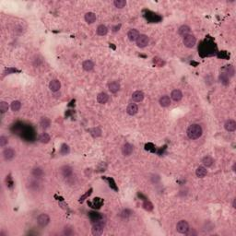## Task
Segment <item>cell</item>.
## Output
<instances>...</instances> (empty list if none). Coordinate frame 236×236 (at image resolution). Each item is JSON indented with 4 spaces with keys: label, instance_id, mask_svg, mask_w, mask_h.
Segmentation results:
<instances>
[{
    "label": "cell",
    "instance_id": "cell-1",
    "mask_svg": "<svg viewBox=\"0 0 236 236\" xmlns=\"http://www.w3.org/2000/svg\"><path fill=\"white\" fill-rule=\"evenodd\" d=\"M187 136L190 139H197L202 136V128L199 125L194 124L187 129Z\"/></svg>",
    "mask_w": 236,
    "mask_h": 236
},
{
    "label": "cell",
    "instance_id": "cell-2",
    "mask_svg": "<svg viewBox=\"0 0 236 236\" xmlns=\"http://www.w3.org/2000/svg\"><path fill=\"white\" fill-rule=\"evenodd\" d=\"M183 43L184 44L186 45V47L188 48H192L195 46V44L196 43V39L194 35H191V34H187L186 36H184V39H183Z\"/></svg>",
    "mask_w": 236,
    "mask_h": 236
},
{
    "label": "cell",
    "instance_id": "cell-3",
    "mask_svg": "<svg viewBox=\"0 0 236 236\" xmlns=\"http://www.w3.org/2000/svg\"><path fill=\"white\" fill-rule=\"evenodd\" d=\"M103 230H104V222L97 221L92 227V234L95 236L101 235L103 232Z\"/></svg>",
    "mask_w": 236,
    "mask_h": 236
},
{
    "label": "cell",
    "instance_id": "cell-4",
    "mask_svg": "<svg viewBox=\"0 0 236 236\" xmlns=\"http://www.w3.org/2000/svg\"><path fill=\"white\" fill-rule=\"evenodd\" d=\"M176 230H177L178 232L186 234V232L189 231L190 229H189L188 223L186 220H180L179 222L177 223V225H176Z\"/></svg>",
    "mask_w": 236,
    "mask_h": 236
},
{
    "label": "cell",
    "instance_id": "cell-5",
    "mask_svg": "<svg viewBox=\"0 0 236 236\" xmlns=\"http://www.w3.org/2000/svg\"><path fill=\"white\" fill-rule=\"evenodd\" d=\"M149 43H150V39L148 36L145 34H140L137 40V45L140 48H143L148 45Z\"/></svg>",
    "mask_w": 236,
    "mask_h": 236
},
{
    "label": "cell",
    "instance_id": "cell-6",
    "mask_svg": "<svg viewBox=\"0 0 236 236\" xmlns=\"http://www.w3.org/2000/svg\"><path fill=\"white\" fill-rule=\"evenodd\" d=\"M50 221V218L47 214H41L37 219V222L41 227H44L46 226Z\"/></svg>",
    "mask_w": 236,
    "mask_h": 236
},
{
    "label": "cell",
    "instance_id": "cell-7",
    "mask_svg": "<svg viewBox=\"0 0 236 236\" xmlns=\"http://www.w3.org/2000/svg\"><path fill=\"white\" fill-rule=\"evenodd\" d=\"M60 88H61V83H60V81L58 79H53V80H51L50 81V83H49V89L51 91H52L53 92H56V91H58L60 90Z\"/></svg>",
    "mask_w": 236,
    "mask_h": 236
},
{
    "label": "cell",
    "instance_id": "cell-8",
    "mask_svg": "<svg viewBox=\"0 0 236 236\" xmlns=\"http://www.w3.org/2000/svg\"><path fill=\"white\" fill-rule=\"evenodd\" d=\"M3 156L5 158V160L7 161H11L12 159L15 157V151L13 149L8 148L3 151Z\"/></svg>",
    "mask_w": 236,
    "mask_h": 236
},
{
    "label": "cell",
    "instance_id": "cell-9",
    "mask_svg": "<svg viewBox=\"0 0 236 236\" xmlns=\"http://www.w3.org/2000/svg\"><path fill=\"white\" fill-rule=\"evenodd\" d=\"M224 127H225V129L229 132H233L235 131L236 129V123H235V121L234 120H232V119H230V120H227L225 124H224Z\"/></svg>",
    "mask_w": 236,
    "mask_h": 236
},
{
    "label": "cell",
    "instance_id": "cell-10",
    "mask_svg": "<svg viewBox=\"0 0 236 236\" xmlns=\"http://www.w3.org/2000/svg\"><path fill=\"white\" fill-rule=\"evenodd\" d=\"M134 150V147L130 143H125L123 148H122V152L125 156H129L132 154V152Z\"/></svg>",
    "mask_w": 236,
    "mask_h": 236
},
{
    "label": "cell",
    "instance_id": "cell-11",
    "mask_svg": "<svg viewBox=\"0 0 236 236\" xmlns=\"http://www.w3.org/2000/svg\"><path fill=\"white\" fill-rule=\"evenodd\" d=\"M139 33L138 30H135V29H132L128 31V33H127V37H128V39L131 41V42H137V38L139 37Z\"/></svg>",
    "mask_w": 236,
    "mask_h": 236
},
{
    "label": "cell",
    "instance_id": "cell-12",
    "mask_svg": "<svg viewBox=\"0 0 236 236\" xmlns=\"http://www.w3.org/2000/svg\"><path fill=\"white\" fill-rule=\"evenodd\" d=\"M144 99V93L140 91H137L132 94V100L135 101V103H140Z\"/></svg>",
    "mask_w": 236,
    "mask_h": 236
},
{
    "label": "cell",
    "instance_id": "cell-13",
    "mask_svg": "<svg viewBox=\"0 0 236 236\" xmlns=\"http://www.w3.org/2000/svg\"><path fill=\"white\" fill-rule=\"evenodd\" d=\"M138 111V107L136 103H130L126 108V113L129 114V116H135Z\"/></svg>",
    "mask_w": 236,
    "mask_h": 236
},
{
    "label": "cell",
    "instance_id": "cell-14",
    "mask_svg": "<svg viewBox=\"0 0 236 236\" xmlns=\"http://www.w3.org/2000/svg\"><path fill=\"white\" fill-rule=\"evenodd\" d=\"M171 97L174 101H179L183 98V93L180 90H174V91H172Z\"/></svg>",
    "mask_w": 236,
    "mask_h": 236
},
{
    "label": "cell",
    "instance_id": "cell-15",
    "mask_svg": "<svg viewBox=\"0 0 236 236\" xmlns=\"http://www.w3.org/2000/svg\"><path fill=\"white\" fill-rule=\"evenodd\" d=\"M108 100H109V96H108V94L105 93V92H101V93H99L98 96H97V101L98 103H101V104H104L106 103Z\"/></svg>",
    "mask_w": 236,
    "mask_h": 236
},
{
    "label": "cell",
    "instance_id": "cell-16",
    "mask_svg": "<svg viewBox=\"0 0 236 236\" xmlns=\"http://www.w3.org/2000/svg\"><path fill=\"white\" fill-rule=\"evenodd\" d=\"M108 88H109V91L111 92L116 93L120 90V84H119V82H117V81H113V82H111V83H109Z\"/></svg>",
    "mask_w": 236,
    "mask_h": 236
},
{
    "label": "cell",
    "instance_id": "cell-17",
    "mask_svg": "<svg viewBox=\"0 0 236 236\" xmlns=\"http://www.w3.org/2000/svg\"><path fill=\"white\" fill-rule=\"evenodd\" d=\"M160 104L162 107H168L171 105V99L168 95H163L160 99Z\"/></svg>",
    "mask_w": 236,
    "mask_h": 236
},
{
    "label": "cell",
    "instance_id": "cell-18",
    "mask_svg": "<svg viewBox=\"0 0 236 236\" xmlns=\"http://www.w3.org/2000/svg\"><path fill=\"white\" fill-rule=\"evenodd\" d=\"M208 174V172H207V169L205 167H203V166H199V167H197V169L196 170V174L197 177H199V178H203V177H205Z\"/></svg>",
    "mask_w": 236,
    "mask_h": 236
},
{
    "label": "cell",
    "instance_id": "cell-19",
    "mask_svg": "<svg viewBox=\"0 0 236 236\" xmlns=\"http://www.w3.org/2000/svg\"><path fill=\"white\" fill-rule=\"evenodd\" d=\"M82 67H83V69L86 70V71H91L94 67V63L91 60H86L82 64Z\"/></svg>",
    "mask_w": 236,
    "mask_h": 236
},
{
    "label": "cell",
    "instance_id": "cell-20",
    "mask_svg": "<svg viewBox=\"0 0 236 236\" xmlns=\"http://www.w3.org/2000/svg\"><path fill=\"white\" fill-rule=\"evenodd\" d=\"M61 173L64 175V177H69V176L72 175L73 171H72V168L70 166H64L61 169Z\"/></svg>",
    "mask_w": 236,
    "mask_h": 236
},
{
    "label": "cell",
    "instance_id": "cell-21",
    "mask_svg": "<svg viewBox=\"0 0 236 236\" xmlns=\"http://www.w3.org/2000/svg\"><path fill=\"white\" fill-rule=\"evenodd\" d=\"M85 21L89 24H91L96 21V15H95L93 12H88L85 15Z\"/></svg>",
    "mask_w": 236,
    "mask_h": 236
},
{
    "label": "cell",
    "instance_id": "cell-22",
    "mask_svg": "<svg viewBox=\"0 0 236 236\" xmlns=\"http://www.w3.org/2000/svg\"><path fill=\"white\" fill-rule=\"evenodd\" d=\"M202 162L204 164V166H206V167H210L211 165L213 164L214 161H213V159L210 157V156H206V157H204L203 158V160H202Z\"/></svg>",
    "mask_w": 236,
    "mask_h": 236
},
{
    "label": "cell",
    "instance_id": "cell-23",
    "mask_svg": "<svg viewBox=\"0 0 236 236\" xmlns=\"http://www.w3.org/2000/svg\"><path fill=\"white\" fill-rule=\"evenodd\" d=\"M178 33H179V34L182 35V36H186L190 33V28L187 26V25H183V26H181L179 28Z\"/></svg>",
    "mask_w": 236,
    "mask_h": 236
},
{
    "label": "cell",
    "instance_id": "cell-24",
    "mask_svg": "<svg viewBox=\"0 0 236 236\" xmlns=\"http://www.w3.org/2000/svg\"><path fill=\"white\" fill-rule=\"evenodd\" d=\"M107 33H108V29L104 25H100L97 28V34L100 36H104L107 34Z\"/></svg>",
    "mask_w": 236,
    "mask_h": 236
},
{
    "label": "cell",
    "instance_id": "cell-25",
    "mask_svg": "<svg viewBox=\"0 0 236 236\" xmlns=\"http://www.w3.org/2000/svg\"><path fill=\"white\" fill-rule=\"evenodd\" d=\"M21 103L20 101H12V103H11V109L12 111H14V112H17L21 109Z\"/></svg>",
    "mask_w": 236,
    "mask_h": 236
},
{
    "label": "cell",
    "instance_id": "cell-26",
    "mask_svg": "<svg viewBox=\"0 0 236 236\" xmlns=\"http://www.w3.org/2000/svg\"><path fill=\"white\" fill-rule=\"evenodd\" d=\"M40 141L42 143H48L50 141V136L47 133H43L40 136Z\"/></svg>",
    "mask_w": 236,
    "mask_h": 236
},
{
    "label": "cell",
    "instance_id": "cell-27",
    "mask_svg": "<svg viewBox=\"0 0 236 236\" xmlns=\"http://www.w3.org/2000/svg\"><path fill=\"white\" fill-rule=\"evenodd\" d=\"M113 5L116 6L117 9H123L126 5V2L125 0H116V1L113 2Z\"/></svg>",
    "mask_w": 236,
    "mask_h": 236
},
{
    "label": "cell",
    "instance_id": "cell-28",
    "mask_svg": "<svg viewBox=\"0 0 236 236\" xmlns=\"http://www.w3.org/2000/svg\"><path fill=\"white\" fill-rule=\"evenodd\" d=\"M91 134L94 137H100L101 136V131L100 128H98V127H95V128H92L90 130Z\"/></svg>",
    "mask_w": 236,
    "mask_h": 236
},
{
    "label": "cell",
    "instance_id": "cell-29",
    "mask_svg": "<svg viewBox=\"0 0 236 236\" xmlns=\"http://www.w3.org/2000/svg\"><path fill=\"white\" fill-rule=\"evenodd\" d=\"M43 174V170L40 168V167H37V168H34L33 170V174L35 176V177H41Z\"/></svg>",
    "mask_w": 236,
    "mask_h": 236
},
{
    "label": "cell",
    "instance_id": "cell-30",
    "mask_svg": "<svg viewBox=\"0 0 236 236\" xmlns=\"http://www.w3.org/2000/svg\"><path fill=\"white\" fill-rule=\"evenodd\" d=\"M9 110V104L8 103H6V101H2L1 103H0V111H1L2 113H6Z\"/></svg>",
    "mask_w": 236,
    "mask_h": 236
},
{
    "label": "cell",
    "instance_id": "cell-31",
    "mask_svg": "<svg viewBox=\"0 0 236 236\" xmlns=\"http://www.w3.org/2000/svg\"><path fill=\"white\" fill-rule=\"evenodd\" d=\"M41 125L43 128H47V127L50 125V121L47 118H43L41 121Z\"/></svg>",
    "mask_w": 236,
    "mask_h": 236
},
{
    "label": "cell",
    "instance_id": "cell-32",
    "mask_svg": "<svg viewBox=\"0 0 236 236\" xmlns=\"http://www.w3.org/2000/svg\"><path fill=\"white\" fill-rule=\"evenodd\" d=\"M60 152L62 153L63 155H67V154H68V153H69V148H68V146L66 145V144H63Z\"/></svg>",
    "mask_w": 236,
    "mask_h": 236
},
{
    "label": "cell",
    "instance_id": "cell-33",
    "mask_svg": "<svg viewBox=\"0 0 236 236\" xmlns=\"http://www.w3.org/2000/svg\"><path fill=\"white\" fill-rule=\"evenodd\" d=\"M8 142H9L8 137H6L4 136L0 137V146H1V147H5L6 145L8 144Z\"/></svg>",
    "mask_w": 236,
    "mask_h": 236
},
{
    "label": "cell",
    "instance_id": "cell-34",
    "mask_svg": "<svg viewBox=\"0 0 236 236\" xmlns=\"http://www.w3.org/2000/svg\"><path fill=\"white\" fill-rule=\"evenodd\" d=\"M144 208L147 209V210H151L153 208H152V205H151V204H150V202H148V203L146 202V203L144 204Z\"/></svg>",
    "mask_w": 236,
    "mask_h": 236
},
{
    "label": "cell",
    "instance_id": "cell-35",
    "mask_svg": "<svg viewBox=\"0 0 236 236\" xmlns=\"http://www.w3.org/2000/svg\"><path fill=\"white\" fill-rule=\"evenodd\" d=\"M91 189L90 191H88V193H87L86 195H84V196H82V197H80V201H83V200H84V198H86V197H87L88 196H90V195H91Z\"/></svg>",
    "mask_w": 236,
    "mask_h": 236
}]
</instances>
